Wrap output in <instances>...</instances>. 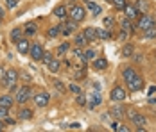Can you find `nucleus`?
<instances>
[{"label": "nucleus", "mask_w": 156, "mask_h": 132, "mask_svg": "<svg viewBox=\"0 0 156 132\" xmlns=\"http://www.w3.org/2000/svg\"><path fill=\"white\" fill-rule=\"evenodd\" d=\"M84 43H86V38H84V34H77V36H76V45H77V46H83Z\"/></svg>", "instance_id": "nucleus-31"}, {"label": "nucleus", "mask_w": 156, "mask_h": 132, "mask_svg": "<svg viewBox=\"0 0 156 132\" xmlns=\"http://www.w3.org/2000/svg\"><path fill=\"white\" fill-rule=\"evenodd\" d=\"M109 96H111L113 102H122V100H126V89L120 88V86H115V88L111 89Z\"/></svg>", "instance_id": "nucleus-4"}, {"label": "nucleus", "mask_w": 156, "mask_h": 132, "mask_svg": "<svg viewBox=\"0 0 156 132\" xmlns=\"http://www.w3.org/2000/svg\"><path fill=\"white\" fill-rule=\"evenodd\" d=\"M54 88H56V89H59L61 93H63V91H65V86H63V84H61V82H59V80H54Z\"/></svg>", "instance_id": "nucleus-39"}, {"label": "nucleus", "mask_w": 156, "mask_h": 132, "mask_svg": "<svg viewBox=\"0 0 156 132\" xmlns=\"http://www.w3.org/2000/svg\"><path fill=\"white\" fill-rule=\"evenodd\" d=\"M68 89H70V91H72V93H81V89H79V86H76V84H70V86H68Z\"/></svg>", "instance_id": "nucleus-41"}, {"label": "nucleus", "mask_w": 156, "mask_h": 132, "mask_svg": "<svg viewBox=\"0 0 156 132\" xmlns=\"http://www.w3.org/2000/svg\"><path fill=\"white\" fill-rule=\"evenodd\" d=\"M7 114H9V109H7V107H4V105H0V120H4Z\"/></svg>", "instance_id": "nucleus-34"}, {"label": "nucleus", "mask_w": 156, "mask_h": 132, "mask_svg": "<svg viewBox=\"0 0 156 132\" xmlns=\"http://www.w3.org/2000/svg\"><path fill=\"white\" fill-rule=\"evenodd\" d=\"M142 32H144V39H156V25L142 30Z\"/></svg>", "instance_id": "nucleus-19"}, {"label": "nucleus", "mask_w": 156, "mask_h": 132, "mask_svg": "<svg viewBox=\"0 0 156 132\" xmlns=\"http://www.w3.org/2000/svg\"><path fill=\"white\" fill-rule=\"evenodd\" d=\"M120 27H122V30H126L129 36L135 32V23H133V20H129V18H122V22H120Z\"/></svg>", "instance_id": "nucleus-12"}, {"label": "nucleus", "mask_w": 156, "mask_h": 132, "mask_svg": "<svg viewBox=\"0 0 156 132\" xmlns=\"http://www.w3.org/2000/svg\"><path fill=\"white\" fill-rule=\"evenodd\" d=\"M16 4H18V0H7V9H13V7H16Z\"/></svg>", "instance_id": "nucleus-40"}, {"label": "nucleus", "mask_w": 156, "mask_h": 132, "mask_svg": "<svg viewBox=\"0 0 156 132\" xmlns=\"http://www.w3.org/2000/svg\"><path fill=\"white\" fill-rule=\"evenodd\" d=\"M13 103H15V100H13V96H9V95H4V96H0V105H4V107H13Z\"/></svg>", "instance_id": "nucleus-20"}, {"label": "nucleus", "mask_w": 156, "mask_h": 132, "mask_svg": "<svg viewBox=\"0 0 156 132\" xmlns=\"http://www.w3.org/2000/svg\"><path fill=\"white\" fill-rule=\"evenodd\" d=\"M86 100H88V96L84 98V96L79 93V96H77V103H79V105H86Z\"/></svg>", "instance_id": "nucleus-38"}, {"label": "nucleus", "mask_w": 156, "mask_h": 132, "mask_svg": "<svg viewBox=\"0 0 156 132\" xmlns=\"http://www.w3.org/2000/svg\"><path fill=\"white\" fill-rule=\"evenodd\" d=\"M101 103V95L99 93H94L92 96H90V107H95V105H99Z\"/></svg>", "instance_id": "nucleus-29"}, {"label": "nucleus", "mask_w": 156, "mask_h": 132, "mask_svg": "<svg viewBox=\"0 0 156 132\" xmlns=\"http://www.w3.org/2000/svg\"><path fill=\"white\" fill-rule=\"evenodd\" d=\"M43 46L40 43H34L31 45V48H29V54H31V57L34 59V61H41V57H43Z\"/></svg>", "instance_id": "nucleus-6"}, {"label": "nucleus", "mask_w": 156, "mask_h": 132, "mask_svg": "<svg viewBox=\"0 0 156 132\" xmlns=\"http://www.w3.org/2000/svg\"><path fill=\"white\" fill-rule=\"evenodd\" d=\"M36 32V27H34V23H27V27H25V34L27 36H32Z\"/></svg>", "instance_id": "nucleus-33"}, {"label": "nucleus", "mask_w": 156, "mask_h": 132, "mask_svg": "<svg viewBox=\"0 0 156 132\" xmlns=\"http://www.w3.org/2000/svg\"><path fill=\"white\" fill-rule=\"evenodd\" d=\"M76 29H77V22H76V20H72V18H70L68 22H65V23L61 25V32L65 34V36H68L70 32H74Z\"/></svg>", "instance_id": "nucleus-10"}, {"label": "nucleus", "mask_w": 156, "mask_h": 132, "mask_svg": "<svg viewBox=\"0 0 156 132\" xmlns=\"http://www.w3.org/2000/svg\"><path fill=\"white\" fill-rule=\"evenodd\" d=\"M111 4L115 5L117 11H122V9L126 7V4H127V0H111Z\"/></svg>", "instance_id": "nucleus-26"}, {"label": "nucleus", "mask_w": 156, "mask_h": 132, "mask_svg": "<svg viewBox=\"0 0 156 132\" xmlns=\"http://www.w3.org/2000/svg\"><path fill=\"white\" fill-rule=\"evenodd\" d=\"M16 48H18V52H20V54H29V48H31V45H29V39L22 38V39L16 43Z\"/></svg>", "instance_id": "nucleus-13"}, {"label": "nucleus", "mask_w": 156, "mask_h": 132, "mask_svg": "<svg viewBox=\"0 0 156 132\" xmlns=\"http://www.w3.org/2000/svg\"><path fill=\"white\" fill-rule=\"evenodd\" d=\"M22 38H23V30H22V29H18V27H16V29L11 30V41H13V43H18Z\"/></svg>", "instance_id": "nucleus-18"}, {"label": "nucleus", "mask_w": 156, "mask_h": 132, "mask_svg": "<svg viewBox=\"0 0 156 132\" xmlns=\"http://www.w3.org/2000/svg\"><path fill=\"white\" fill-rule=\"evenodd\" d=\"M86 7L92 11V15H94V16H99V15H101V11H102V9H101V5H97V4L90 2V0L86 2Z\"/></svg>", "instance_id": "nucleus-21"}, {"label": "nucleus", "mask_w": 156, "mask_h": 132, "mask_svg": "<svg viewBox=\"0 0 156 132\" xmlns=\"http://www.w3.org/2000/svg\"><path fill=\"white\" fill-rule=\"evenodd\" d=\"M122 77H124L126 82H131V80L136 77V72H135V68H131V66L124 68V72H122Z\"/></svg>", "instance_id": "nucleus-15"}, {"label": "nucleus", "mask_w": 156, "mask_h": 132, "mask_svg": "<svg viewBox=\"0 0 156 132\" xmlns=\"http://www.w3.org/2000/svg\"><path fill=\"white\" fill-rule=\"evenodd\" d=\"M54 15L58 16V18H66L68 11H66V7H65V5H58V7L54 9Z\"/></svg>", "instance_id": "nucleus-25"}, {"label": "nucleus", "mask_w": 156, "mask_h": 132, "mask_svg": "<svg viewBox=\"0 0 156 132\" xmlns=\"http://www.w3.org/2000/svg\"><path fill=\"white\" fill-rule=\"evenodd\" d=\"M4 82V86H11V84H16L18 82V72L16 70H5V79L2 80Z\"/></svg>", "instance_id": "nucleus-7"}, {"label": "nucleus", "mask_w": 156, "mask_h": 132, "mask_svg": "<svg viewBox=\"0 0 156 132\" xmlns=\"http://www.w3.org/2000/svg\"><path fill=\"white\" fill-rule=\"evenodd\" d=\"M59 34H61V25H56V27L48 29V38H56V36H59Z\"/></svg>", "instance_id": "nucleus-28"}, {"label": "nucleus", "mask_w": 156, "mask_h": 132, "mask_svg": "<svg viewBox=\"0 0 156 132\" xmlns=\"http://www.w3.org/2000/svg\"><path fill=\"white\" fill-rule=\"evenodd\" d=\"M68 15H70L72 20H76V22H83L86 13H84V7L83 5H72V9L68 11Z\"/></svg>", "instance_id": "nucleus-3"}, {"label": "nucleus", "mask_w": 156, "mask_h": 132, "mask_svg": "<svg viewBox=\"0 0 156 132\" xmlns=\"http://www.w3.org/2000/svg\"><path fill=\"white\" fill-rule=\"evenodd\" d=\"M52 59H54V57H52V54H50V52H43V57H41V63H43V64H48Z\"/></svg>", "instance_id": "nucleus-32"}, {"label": "nucleus", "mask_w": 156, "mask_h": 132, "mask_svg": "<svg viewBox=\"0 0 156 132\" xmlns=\"http://www.w3.org/2000/svg\"><path fill=\"white\" fill-rule=\"evenodd\" d=\"M119 125H120L119 121H113V123H111V130H119Z\"/></svg>", "instance_id": "nucleus-43"}, {"label": "nucleus", "mask_w": 156, "mask_h": 132, "mask_svg": "<svg viewBox=\"0 0 156 132\" xmlns=\"http://www.w3.org/2000/svg\"><path fill=\"white\" fill-rule=\"evenodd\" d=\"M2 129H4V121L0 120V130H2Z\"/></svg>", "instance_id": "nucleus-49"}, {"label": "nucleus", "mask_w": 156, "mask_h": 132, "mask_svg": "<svg viewBox=\"0 0 156 132\" xmlns=\"http://www.w3.org/2000/svg\"><path fill=\"white\" fill-rule=\"evenodd\" d=\"M124 11L126 18H129V20H136L138 16H140V13H138V9L135 7V5H131V4H126V7L122 9Z\"/></svg>", "instance_id": "nucleus-8"}, {"label": "nucleus", "mask_w": 156, "mask_h": 132, "mask_svg": "<svg viewBox=\"0 0 156 132\" xmlns=\"http://www.w3.org/2000/svg\"><path fill=\"white\" fill-rule=\"evenodd\" d=\"M133 52H135L133 45H126L124 48H122V56H124V57H131V56H133Z\"/></svg>", "instance_id": "nucleus-27"}, {"label": "nucleus", "mask_w": 156, "mask_h": 132, "mask_svg": "<svg viewBox=\"0 0 156 132\" xmlns=\"http://www.w3.org/2000/svg\"><path fill=\"white\" fill-rule=\"evenodd\" d=\"M135 7L138 9L140 15H145V13L149 11V2H147V0H138V2L135 4Z\"/></svg>", "instance_id": "nucleus-17"}, {"label": "nucleus", "mask_w": 156, "mask_h": 132, "mask_svg": "<svg viewBox=\"0 0 156 132\" xmlns=\"http://www.w3.org/2000/svg\"><path fill=\"white\" fill-rule=\"evenodd\" d=\"M154 91H156V88H154V86H151V88H149V95H153Z\"/></svg>", "instance_id": "nucleus-48"}, {"label": "nucleus", "mask_w": 156, "mask_h": 132, "mask_svg": "<svg viewBox=\"0 0 156 132\" xmlns=\"http://www.w3.org/2000/svg\"><path fill=\"white\" fill-rule=\"evenodd\" d=\"M32 96V91L29 86H22L20 89H16V102L18 103H25L29 102V98Z\"/></svg>", "instance_id": "nucleus-2"}, {"label": "nucleus", "mask_w": 156, "mask_h": 132, "mask_svg": "<svg viewBox=\"0 0 156 132\" xmlns=\"http://www.w3.org/2000/svg\"><path fill=\"white\" fill-rule=\"evenodd\" d=\"M149 103H151V105H156V96H151V95H149Z\"/></svg>", "instance_id": "nucleus-45"}, {"label": "nucleus", "mask_w": 156, "mask_h": 132, "mask_svg": "<svg viewBox=\"0 0 156 132\" xmlns=\"http://www.w3.org/2000/svg\"><path fill=\"white\" fill-rule=\"evenodd\" d=\"M108 2H111V0H108Z\"/></svg>", "instance_id": "nucleus-50"}, {"label": "nucleus", "mask_w": 156, "mask_h": 132, "mask_svg": "<svg viewBox=\"0 0 156 132\" xmlns=\"http://www.w3.org/2000/svg\"><path fill=\"white\" fill-rule=\"evenodd\" d=\"M131 121H133V125H136V129H138V130H144V129H145V125H147V120H145V116H144V114H140V113H136L135 116L131 118Z\"/></svg>", "instance_id": "nucleus-9"}, {"label": "nucleus", "mask_w": 156, "mask_h": 132, "mask_svg": "<svg viewBox=\"0 0 156 132\" xmlns=\"http://www.w3.org/2000/svg\"><path fill=\"white\" fill-rule=\"evenodd\" d=\"M83 34H84L86 41H95L97 39V29H94V27H86L83 30Z\"/></svg>", "instance_id": "nucleus-14"}, {"label": "nucleus", "mask_w": 156, "mask_h": 132, "mask_svg": "<svg viewBox=\"0 0 156 132\" xmlns=\"http://www.w3.org/2000/svg\"><path fill=\"white\" fill-rule=\"evenodd\" d=\"M47 66H48V70H50L52 73H58V72H59V68H61V63H59V61H56V59H52Z\"/></svg>", "instance_id": "nucleus-24"}, {"label": "nucleus", "mask_w": 156, "mask_h": 132, "mask_svg": "<svg viewBox=\"0 0 156 132\" xmlns=\"http://www.w3.org/2000/svg\"><path fill=\"white\" fill-rule=\"evenodd\" d=\"M153 25H156L154 18L149 16L147 13H145V15H140L138 18H136V27H138L140 30H145V29H149V27H153Z\"/></svg>", "instance_id": "nucleus-1"}, {"label": "nucleus", "mask_w": 156, "mask_h": 132, "mask_svg": "<svg viewBox=\"0 0 156 132\" xmlns=\"http://www.w3.org/2000/svg\"><path fill=\"white\" fill-rule=\"evenodd\" d=\"M18 118L27 121V120H31V118H32V111H31V109H27V107H23V109H20V113H18Z\"/></svg>", "instance_id": "nucleus-23"}, {"label": "nucleus", "mask_w": 156, "mask_h": 132, "mask_svg": "<svg viewBox=\"0 0 156 132\" xmlns=\"http://www.w3.org/2000/svg\"><path fill=\"white\" fill-rule=\"evenodd\" d=\"M129 129L127 127H124V125H119V132H127Z\"/></svg>", "instance_id": "nucleus-46"}, {"label": "nucleus", "mask_w": 156, "mask_h": 132, "mask_svg": "<svg viewBox=\"0 0 156 132\" xmlns=\"http://www.w3.org/2000/svg\"><path fill=\"white\" fill-rule=\"evenodd\" d=\"M135 114H136V113H135V111H127V116H129V120H131V118L135 116Z\"/></svg>", "instance_id": "nucleus-47"}, {"label": "nucleus", "mask_w": 156, "mask_h": 132, "mask_svg": "<svg viewBox=\"0 0 156 132\" xmlns=\"http://www.w3.org/2000/svg\"><path fill=\"white\" fill-rule=\"evenodd\" d=\"M48 102H50V95H48L47 91H41V93H38V95L34 96V103H36L38 107H47Z\"/></svg>", "instance_id": "nucleus-5"}, {"label": "nucleus", "mask_w": 156, "mask_h": 132, "mask_svg": "<svg viewBox=\"0 0 156 132\" xmlns=\"http://www.w3.org/2000/svg\"><path fill=\"white\" fill-rule=\"evenodd\" d=\"M4 121H5L7 125H15V120H13V118H9V116H5V118H4Z\"/></svg>", "instance_id": "nucleus-42"}, {"label": "nucleus", "mask_w": 156, "mask_h": 132, "mask_svg": "<svg viewBox=\"0 0 156 132\" xmlns=\"http://www.w3.org/2000/svg\"><path fill=\"white\" fill-rule=\"evenodd\" d=\"M97 39H104V41H108L111 39V32L108 29H99L97 30Z\"/></svg>", "instance_id": "nucleus-22"}, {"label": "nucleus", "mask_w": 156, "mask_h": 132, "mask_svg": "<svg viewBox=\"0 0 156 132\" xmlns=\"http://www.w3.org/2000/svg\"><path fill=\"white\" fill-rule=\"evenodd\" d=\"M111 116H115V118L124 116V109H122V107H113V109H111Z\"/></svg>", "instance_id": "nucleus-30"}, {"label": "nucleus", "mask_w": 156, "mask_h": 132, "mask_svg": "<svg viewBox=\"0 0 156 132\" xmlns=\"http://www.w3.org/2000/svg\"><path fill=\"white\" fill-rule=\"evenodd\" d=\"M4 79H5V70L0 66V80H4Z\"/></svg>", "instance_id": "nucleus-44"}, {"label": "nucleus", "mask_w": 156, "mask_h": 132, "mask_svg": "<svg viewBox=\"0 0 156 132\" xmlns=\"http://www.w3.org/2000/svg\"><path fill=\"white\" fill-rule=\"evenodd\" d=\"M111 25H113V18H104V27H106V29H111Z\"/></svg>", "instance_id": "nucleus-37"}, {"label": "nucleus", "mask_w": 156, "mask_h": 132, "mask_svg": "<svg viewBox=\"0 0 156 132\" xmlns=\"http://www.w3.org/2000/svg\"><path fill=\"white\" fill-rule=\"evenodd\" d=\"M127 86H129V91H140V89H144V79L136 75L131 82H127Z\"/></svg>", "instance_id": "nucleus-11"}, {"label": "nucleus", "mask_w": 156, "mask_h": 132, "mask_svg": "<svg viewBox=\"0 0 156 132\" xmlns=\"http://www.w3.org/2000/svg\"><path fill=\"white\" fill-rule=\"evenodd\" d=\"M70 48V45L68 43H63V45H59V48H58V54H65L66 50Z\"/></svg>", "instance_id": "nucleus-35"}, {"label": "nucleus", "mask_w": 156, "mask_h": 132, "mask_svg": "<svg viewBox=\"0 0 156 132\" xmlns=\"http://www.w3.org/2000/svg\"><path fill=\"white\" fill-rule=\"evenodd\" d=\"M84 57H86V61L95 59V50H86V52H84Z\"/></svg>", "instance_id": "nucleus-36"}, {"label": "nucleus", "mask_w": 156, "mask_h": 132, "mask_svg": "<svg viewBox=\"0 0 156 132\" xmlns=\"http://www.w3.org/2000/svg\"><path fill=\"white\" fill-rule=\"evenodd\" d=\"M94 68L99 70V72H101V70H106V68H108V61L104 57H95L94 59Z\"/></svg>", "instance_id": "nucleus-16"}]
</instances>
